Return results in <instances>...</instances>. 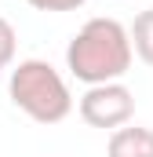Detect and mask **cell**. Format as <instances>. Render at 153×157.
<instances>
[{"instance_id":"obj_2","label":"cell","mask_w":153,"mask_h":157,"mask_svg":"<svg viewBox=\"0 0 153 157\" xmlns=\"http://www.w3.org/2000/svg\"><path fill=\"white\" fill-rule=\"evenodd\" d=\"M7 95L37 124H62L73 113V91L47 59H22L7 77Z\"/></svg>"},{"instance_id":"obj_5","label":"cell","mask_w":153,"mask_h":157,"mask_svg":"<svg viewBox=\"0 0 153 157\" xmlns=\"http://www.w3.org/2000/svg\"><path fill=\"white\" fill-rule=\"evenodd\" d=\"M128 40H131V55L153 70V7L135 15V22L128 26Z\"/></svg>"},{"instance_id":"obj_6","label":"cell","mask_w":153,"mask_h":157,"mask_svg":"<svg viewBox=\"0 0 153 157\" xmlns=\"http://www.w3.org/2000/svg\"><path fill=\"white\" fill-rule=\"evenodd\" d=\"M15 51H18V33L7 18H0V70H7L15 62Z\"/></svg>"},{"instance_id":"obj_1","label":"cell","mask_w":153,"mask_h":157,"mask_svg":"<svg viewBox=\"0 0 153 157\" xmlns=\"http://www.w3.org/2000/svg\"><path fill=\"white\" fill-rule=\"evenodd\" d=\"M131 59L135 55H131L128 26L117 18H106V15L88 18L66 44V70L88 88L120 80L131 70Z\"/></svg>"},{"instance_id":"obj_4","label":"cell","mask_w":153,"mask_h":157,"mask_svg":"<svg viewBox=\"0 0 153 157\" xmlns=\"http://www.w3.org/2000/svg\"><path fill=\"white\" fill-rule=\"evenodd\" d=\"M110 157H153V128L146 124H120L106 143Z\"/></svg>"},{"instance_id":"obj_7","label":"cell","mask_w":153,"mask_h":157,"mask_svg":"<svg viewBox=\"0 0 153 157\" xmlns=\"http://www.w3.org/2000/svg\"><path fill=\"white\" fill-rule=\"evenodd\" d=\"M33 11H47V15H58V11H80L88 0H26Z\"/></svg>"},{"instance_id":"obj_3","label":"cell","mask_w":153,"mask_h":157,"mask_svg":"<svg viewBox=\"0 0 153 157\" xmlns=\"http://www.w3.org/2000/svg\"><path fill=\"white\" fill-rule=\"evenodd\" d=\"M76 113L88 128H102V132H113L120 124H131L135 117V91L124 84V80H110V84H91L80 102H76Z\"/></svg>"}]
</instances>
